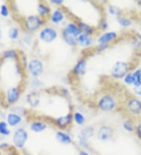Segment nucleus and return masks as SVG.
<instances>
[{"label": "nucleus", "instance_id": "obj_1", "mask_svg": "<svg viewBox=\"0 0 141 155\" xmlns=\"http://www.w3.org/2000/svg\"><path fill=\"white\" fill-rule=\"evenodd\" d=\"M117 104L118 101L113 95L104 94L98 100L97 107L102 111L110 112L116 109Z\"/></svg>", "mask_w": 141, "mask_h": 155}, {"label": "nucleus", "instance_id": "obj_2", "mask_svg": "<svg viewBox=\"0 0 141 155\" xmlns=\"http://www.w3.org/2000/svg\"><path fill=\"white\" fill-rule=\"evenodd\" d=\"M130 72V65L126 61H117L111 68V74L115 79H123Z\"/></svg>", "mask_w": 141, "mask_h": 155}, {"label": "nucleus", "instance_id": "obj_3", "mask_svg": "<svg viewBox=\"0 0 141 155\" xmlns=\"http://www.w3.org/2000/svg\"><path fill=\"white\" fill-rule=\"evenodd\" d=\"M44 25V19L39 15H29L25 19L24 25L27 31L34 32L40 29Z\"/></svg>", "mask_w": 141, "mask_h": 155}, {"label": "nucleus", "instance_id": "obj_4", "mask_svg": "<svg viewBox=\"0 0 141 155\" xmlns=\"http://www.w3.org/2000/svg\"><path fill=\"white\" fill-rule=\"evenodd\" d=\"M39 36L42 42H45V43H51L58 38L59 33L55 28L45 26L39 31Z\"/></svg>", "mask_w": 141, "mask_h": 155}, {"label": "nucleus", "instance_id": "obj_5", "mask_svg": "<svg viewBox=\"0 0 141 155\" xmlns=\"http://www.w3.org/2000/svg\"><path fill=\"white\" fill-rule=\"evenodd\" d=\"M115 134L114 129L108 125H100L96 131V138L100 142H107L113 138Z\"/></svg>", "mask_w": 141, "mask_h": 155}, {"label": "nucleus", "instance_id": "obj_6", "mask_svg": "<svg viewBox=\"0 0 141 155\" xmlns=\"http://www.w3.org/2000/svg\"><path fill=\"white\" fill-rule=\"evenodd\" d=\"M28 138V132L23 128L16 129L13 136V145L17 148H23L26 143Z\"/></svg>", "mask_w": 141, "mask_h": 155}, {"label": "nucleus", "instance_id": "obj_7", "mask_svg": "<svg viewBox=\"0 0 141 155\" xmlns=\"http://www.w3.org/2000/svg\"><path fill=\"white\" fill-rule=\"evenodd\" d=\"M126 109L132 115L138 116L141 114V100L136 97H132L126 102Z\"/></svg>", "mask_w": 141, "mask_h": 155}, {"label": "nucleus", "instance_id": "obj_8", "mask_svg": "<svg viewBox=\"0 0 141 155\" xmlns=\"http://www.w3.org/2000/svg\"><path fill=\"white\" fill-rule=\"evenodd\" d=\"M28 68L29 72L34 78L39 77L44 71L43 63L39 59H32L28 64Z\"/></svg>", "mask_w": 141, "mask_h": 155}, {"label": "nucleus", "instance_id": "obj_9", "mask_svg": "<svg viewBox=\"0 0 141 155\" xmlns=\"http://www.w3.org/2000/svg\"><path fill=\"white\" fill-rule=\"evenodd\" d=\"M73 122V114L69 112L65 115H61L54 119V124L60 129H66Z\"/></svg>", "mask_w": 141, "mask_h": 155}, {"label": "nucleus", "instance_id": "obj_10", "mask_svg": "<svg viewBox=\"0 0 141 155\" xmlns=\"http://www.w3.org/2000/svg\"><path fill=\"white\" fill-rule=\"evenodd\" d=\"M118 33L115 31H105L100 35L96 39L98 44H105V45H110V43L113 42L118 38Z\"/></svg>", "mask_w": 141, "mask_h": 155}, {"label": "nucleus", "instance_id": "obj_11", "mask_svg": "<svg viewBox=\"0 0 141 155\" xmlns=\"http://www.w3.org/2000/svg\"><path fill=\"white\" fill-rule=\"evenodd\" d=\"M86 69L87 61L85 58H80L74 66L72 73L75 76L80 77V76H83L86 73Z\"/></svg>", "mask_w": 141, "mask_h": 155}, {"label": "nucleus", "instance_id": "obj_12", "mask_svg": "<svg viewBox=\"0 0 141 155\" xmlns=\"http://www.w3.org/2000/svg\"><path fill=\"white\" fill-rule=\"evenodd\" d=\"M66 18L65 12L61 8H55L49 17V21L53 25H60Z\"/></svg>", "mask_w": 141, "mask_h": 155}, {"label": "nucleus", "instance_id": "obj_13", "mask_svg": "<svg viewBox=\"0 0 141 155\" xmlns=\"http://www.w3.org/2000/svg\"><path fill=\"white\" fill-rule=\"evenodd\" d=\"M53 10H51L50 6L45 2H39L37 6V13L38 15L45 20L47 17H50L51 13Z\"/></svg>", "mask_w": 141, "mask_h": 155}, {"label": "nucleus", "instance_id": "obj_14", "mask_svg": "<svg viewBox=\"0 0 141 155\" xmlns=\"http://www.w3.org/2000/svg\"><path fill=\"white\" fill-rule=\"evenodd\" d=\"M55 138L59 143L62 144V145H70L73 142L72 137L70 136L69 133H65L62 130L56 132V135H55Z\"/></svg>", "mask_w": 141, "mask_h": 155}, {"label": "nucleus", "instance_id": "obj_15", "mask_svg": "<svg viewBox=\"0 0 141 155\" xmlns=\"http://www.w3.org/2000/svg\"><path fill=\"white\" fill-rule=\"evenodd\" d=\"M20 89L17 87L10 88L6 93V101L8 104H13L17 102L20 97Z\"/></svg>", "mask_w": 141, "mask_h": 155}, {"label": "nucleus", "instance_id": "obj_16", "mask_svg": "<svg viewBox=\"0 0 141 155\" xmlns=\"http://www.w3.org/2000/svg\"><path fill=\"white\" fill-rule=\"evenodd\" d=\"M77 42L78 45L81 47L89 48L91 47L93 44V38H92V36L82 33L80 35L78 36Z\"/></svg>", "mask_w": 141, "mask_h": 155}, {"label": "nucleus", "instance_id": "obj_17", "mask_svg": "<svg viewBox=\"0 0 141 155\" xmlns=\"http://www.w3.org/2000/svg\"><path fill=\"white\" fill-rule=\"evenodd\" d=\"M61 36H62L63 40L66 42V44H68L70 46L75 47L76 45H78L77 37L74 36L73 35L70 34L64 28H63L62 31H61Z\"/></svg>", "mask_w": 141, "mask_h": 155}, {"label": "nucleus", "instance_id": "obj_18", "mask_svg": "<svg viewBox=\"0 0 141 155\" xmlns=\"http://www.w3.org/2000/svg\"><path fill=\"white\" fill-rule=\"evenodd\" d=\"M95 134H96V131H95L94 127L91 126V125H87V126H84L83 128H82L81 130L79 131V136L85 139V140H89L92 137H93Z\"/></svg>", "mask_w": 141, "mask_h": 155}, {"label": "nucleus", "instance_id": "obj_19", "mask_svg": "<svg viewBox=\"0 0 141 155\" xmlns=\"http://www.w3.org/2000/svg\"><path fill=\"white\" fill-rule=\"evenodd\" d=\"M6 121H7V124L10 127H16L22 122L23 118L21 115L11 112V113L8 114Z\"/></svg>", "mask_w": 141, "mask_h": 155}, {"label": "nucleus", "instance_id": "obj_20", "mask_svg": "<svg viewBox=\"0 0 141 155\" xmlns=\"http://www.w3.org/2000/svg\"><path fill=\"white\" fill-rule=\"evenodd\" d=\"M46 123L43 121H32V124L30 125V129L32 132L35 133H41L47 129Z\"/></svg>", "mask_w": 141, "mask_h": 155}, {"label": "nucleus", "instance_id": "obj_21", "mask_svg": "<svg viewBox=\"0 0 141 155\" xmlns=\"http://www.w3.org/2000/svg\"><path fill=\"white\" fill-rule=\"evenodd\" d=\"M27 101L32 107H36L40 103V95L38 92H32L27 96Z\"/></svg>", "mask_w": 141, "mask_h": 155}, {"label": "nucleus", "instance_id": "obj_22", "mask_svg": "<svg viewBox=\"0 0 141 155\" xmlns=\"http://www.w3.org/2000/svg\"><path fill=\"white\" fill-rule=\"evenodd\" d=\"M68 32H69L70 34L73 35L74 36L77 37L80 35L82 34V31L79 28V27L78 26V24L75 22H69L68 23L66 26L64 28Z\"/></svg>", "mask_w": 141, "mask_h": 155}, {"label": "nucleus", "instance_id": "obj_23", "mask_svg": "<svg viewBox=\"0 0 141 155\" xmlns=\"http://www.w3.org/2000/svg\"><path fill=\"white\" fill-rule=\"evenodd\" d=\"M77 24L78 26L80 28V30H81L82 33H83V34L92 36L95 33V28L92 26H91L90 25L87 24V23L83 22L82 21H79L77 22Z\"/></svg>", "mask_w": 141, "mask_h": 155}, {"label": "nucleus", "instance_id": "obj_24", "mask_svg": "<svg viewBox=\"0 0 141 155\" xmlns=\"http://www.w3.org/2000/svg\"><path fill=\"white\" fill-rule=\"evenodd\" d=\"M132 74L133 76V87L141 88V68H136Z\"/></svg>", "mask_w": 141, "mask_h": 155}, {"label": "nucleus", "instance_id": "obj_25", "mask_svg": "<svg viewBox=\"0 0 141 155\" xmlns=\"http://www.w3.org/2000/svg\"><path fill=\"white\" fill-rule=\"evenodd\" d=\"M73 121L77 125L82 126L86 123V117L81 111H75L73 113Z\"/></svg>", "mask_w": 141, "mask_h": 155}, {"label": "nucleus", "instance_id": "obj_26", "mask_svg": "<svg viewBox=\"0 0 141 155\" xmlns=\"http://www.w3.org/2000/svg\"><path fill=\"white\" fill-rule=\"evenodd\" d=\"M122 128L128 133H134L136 131V125L132 119H126L122 122Z\"/></svg>", "mask_w": 141, "mask_h": 155}, {"label": "nucleus", "instance_id": "obj_27", "mask_svg": "<svg viewBox=\"0 0 141 155\" xmlns=\"http://www.w3.org/2000/svg\"><path fill=\"white\" fill-rule=\"evenodd\" d=\"M107 12L110 15L113 16V17H119L122 16V10L121 8L119 6H115V5H110L107 7Z\"/></svg>", "mask_w": 141, "mask_h": 155}, {"label": "nucleus", "instance_id": "obj_28", "mask_svg": "<svg viewBox=\"0 0 141 155\" xmlns=\"http://www.w3.org/2000/svg\"><path fill=\"white\" fill-rule=\"evenodd\" d=\"M117 22L119 23V25L123 28H129L133 25V21L130 18L126 17V16H121L119 17L116 18Z\"/></svg>", "mask_w": 141, "mask_h": 155}, {"label": "nucleus", "instance_id": "obj_29", "mask_svg": "<svg viewBox=\"0 0 141 155\" xmlns=\"http://www.w3.org/2000/svg\"><path fill=\"white\" fill-rule=\"evenodd\" d=\"M78 141H79V147H81L82 150H87V151H89V150H90L91 147L90 146H89V140H85V139L79 136Z\"/></svg>", "mask_w": 141, "mask_h": 155}, {"label": "nucleus", "instance_id": "obj_30", "mask_svg": "<svg viewBox=\"0 0 141 155\" xmlns=\"http://www.w3.org/2000/svg\"><path fill=\"white\" fill-rule=\"evenodd\" d=\"M8 124L6 121H0V134L2 136H9L10 134V130H9Z\"/></svg>", "mask_w": 141, "mask_h": 155}, {"label": "nucleus", "instance_id": "obj_31", "mask_svg": "<svg viewBox=\"0 0 141 155\" xmlns=\"http://www.w3.org/2000/svg\"><path fill=\"white\" fill-rule=\"evenodd\" d=\"M8 35H9V38L12 40H15L18 38L19 36V30L17 28H11L9 29V33H8Z\"/></svg>", "mask_w": 141, "mask_h": 155}, {"label": "nucleus", "instance_id": "obj_32", "mask_svg": "<svg viewBox=\"0 0 141 155\" xmlns=\"http://www.w3.org/2000/svg\"><path fill=\"white\" fill-rule=\"evenodd\" d=\"M99 28L104 32L107 31V30L109 28V24L107 22V20L106 19V17H103L100 20V23H99Z\"/></svg>", "mask_w": 141, "mask_h": 155}, {"label": "nucleus", "instance_id": "obj_33", "mask_svg": "<svg viewBox=\"0 0 141 155\" xmlns=\"http://www.w3.org/2000/svg\"><path fill=\"white\" fill-rule=\"evenodd\" d=\"M123 81L127 85H129V86L130 85H133V76L132 72H129V74L125 76L124 78H123Z\"/></svg>", "mask_w": 141, "mask_h": 155}, {"label": "nucleus", "instance_id": "obj_34", "mask_svg": "<svg viewBox=\"0 0 141 155\" xmlns=\"http://www.w3.org/2000/svg\"><path fill=\"white\" fill-rule=\"evenodd\" d=\"M17 53H16L15 50L10 49V50H7L3 53L4 59H14L17 58Z\"/></svg>", "mask_w": 141, "mask_h": 155}, {"label": "nucleus", "instance_id": "obj_35", "mask_svg": "<svg viewBox=\"0 0 141 155\" xmlns=\"http://www.w3.org/2000/svg\"><path fill=\"white\" fill-rule=\"evenodd\" d=\"M0 13H1V15L4 17H8L9 15V10H8L7 6H6V4H2L1 7H0Z\"/></svg>", "mask_w": 141, "mask_h": 155}, {"label": "nucleus", "instance_id": "obj_36", "mask_svg": "<svg viewBox=\"0 0 141 155\" xmlns=\"http://www.w3.org/2000/svg\"><path fill=\"white\" fill-rule=\"evenodd\" d=\"M110 45H105V44H98L96 46V50L97 52H103L107 50L109 48Z\"/></svg>", "mask_w": 141, "mask_h": 155}, {"label": "nucleus", "instance_id": "obj_37", "mask_svg": "<svg viewBox=\"0 0 141 155\" xmlns=\"http://www.w3.org/2000/svg\"><path fill=\"white\" fill-rule=\"evenodd\" d=\"M136 133L137 134V136H139V138L141 140V121H139V122L136 125Z\"/></svg>", "mask_w": 141, "mask_h": 155}, {"label": "nucleus", "instance_id": "obj_38", "mask_svg": "<svg viewBox=\"0 0 141 155\" xmlns=\"http://www.w3.org/2000/svg\"><path fill=\"white\" fill-rule=\"evenodd\" d=\"M50 3L53 4L55 6H61L64 3L63 0H50Z\"/></svg>", "mask_w": 141, "mask_h": 155}, {"label": "nucleus", "instance_id": "obj_39", "mask_svg": "<svg viewBox=\"0 0 141 155\" xmlns=\"http://www.w3.org/2000/svg\"><path fill=\"white\" fill-rule=\"evenodd\" d=\"M77 155H92V154L89 153V151H87V150H80Z\"/></svg>", "mask_w": 141, "mask_h": 155}, {"label": "nucleus", "instance_id": "obj_40", "mask_svg": "<svg viewBox=\"0 0 141 155\" xmlns=\"http://www.w3.org/2000/svg\"><path fill=\"white\" fill-rule=\"evenodd\" d=\"M133 91L136 95H137L138 97L141 98V88H134Z\"/></svg>", "mask_w": 141, "mask_h": 155}, {"label": "nucleus", "instance_id": "obj_41", "mask_svg": "<svg viewBox=\"0 0 141 155\" xmlns=\"http://www.w3.org/2000/svg\"><path fill=\"white\" fill-rule=\"evenodd\" d=\"M136 38L139 41V42L141 43V34H139V33H136Z\"/></svg>", "mask_w": 141, "mask_h": 155}, {"label": "nucleus", "instance_id": "obj_42", "mask_svg": "<svg viewBox=\"0 0 141 155\" xmlns=\"http://www.w3.org/2000/svg\"><path fill=\"white\" fill-rule=\"evenodd\" d=\"M6 147H8V144L7 143H2V144H1V145H0V148Z\"/></svg>", "mask_w": 141, "mask_h": 155}, {"label": "nucleus", "instance_id": "obj_43", "mask_svg": "<svg viewBox=\"0 0 141 155\" xmlns=\"http://www.w3.org/2000/svg\"><path fill=\"white\" fill-rule=\"evenodd\" d=\"M2 31H1V30H0V38H2Z\"/></svg>", "mask_w": 141, "mask_h": 155}, {"label": "nucleus", "instance_id": "obj_44", "mask_svg": "<svg viewBox=\"0 0 141 155\" xmlns=\"http://www.w3.org/2000/svg\"><path fill=\"white\" fill-rule=\"evenodd\" d=\"M140 155H141V154H140Z\"/></svg>", "mask_w": 141, "mask_h": 155}]
</instances>
